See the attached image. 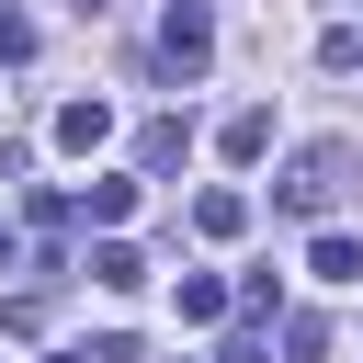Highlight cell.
Wrapping results in <instances>:
<instances>
[{
    "label": "cell",
    "instance_id": "9a60e30c",
    "mask_svg": "<svg viewBox=\"0 0 363 363\" xmlns=\"http://www.w3.org/2000/svg\"><path fill=\"white\" fill-rule=\"evenodd\" d=\"M57 363H91V352H57Z\"/></svg>",
    "mask_w": 363,
    "mask_h": 363
},
{
    "label": "cell",
    "instance_id": "5b68a950",
    "mask_svg": "<svg viewBox=\"0 0 363 363\" xmlns=\"http://www.w3.org/2000/svg\"><path fill=\"white\" fill-rule=\"evenodd\" d=\"M91 284H102V295H136V284H147V261H136V250L102 227V238H91Z\"/></svg>",
    "mask_w": 363,
    "mask_h": 363
},
{
    "label": "cell",
    "instance_id": "7a4b0ae2",
    "mask_svg": "<svg viewBox=\"0 0 363 363\" xmlns=\"http://www.w3.org/2000/svg\"><path fill=\"white\" fill-rule=\"evenodd\" d=\"M204 57H216V11L204 0H170L159 11V68L170 79H204Z\"/></svg>",
    "mask_w": 363,
    "mask_h": 363
},
{
    "label": "cell",
    "instance_id": "6da1fadb",
    "mask_svg": "<svg viewBox=\"0 0 363 363\" xmlns=\"http://www.w3.org/2000/svg\"><path fill=\"white\" fill-rule=\"evenodd\" d=\"M340 182H352V136H318V147H295V159H284L272 204H284V216H329V204H340Z\"/></svg>",
    "mask_w": 363,
    "mask_h": 363
},
{
    "label": "cell",
    "instance_id": "3957f363",
    "mask_svg": "<svg viewBox=\"0 0 363 363\" xmlns=\"http://www.w3.org/2000/svg\"><path fill=\"white\" fill-rule=\"evenodd\" d=\"M182 147H193V125H182V113H159V125H136V182H159V170H182Z\"/></svg>",
    "mask_w": 363,
    "mask_h": 363
},
{
    "label": "cell",
    "instance_id": "8fae6325",
    "mask_svg": "<svg viewBox=\"0 0 363 363\" xmlns=\"http://www.w3.org/2000/svg\"><path fill=\"white\" fill-rule=\"evenodd\" d=\"M318 68H363V23H329L318 34Z\"/></svg>",
    "mask_w": 363,
    "mask_h": 363
},
{
    "label": "cell",
    "instance_id": "5bb4252c",
    "mask_svg": "<svg viewBox=\"0 0 363 363\" xmlns=\"http://www.w3.org/2000/svg\"><path fill=\"white\" fill-rule=\"evenodd\" d=\"M79 11H91V23H102V11H113V0H79Z\"/></svg>",
    "mask_w": 363,
    "mask_h": 363
},
{
    "label": "cell",
    "instance_id": "7c38bea8",
    "mask_svg": "<svg viewBox=\"0 0 363 363\" xmlns=\"http://www.w3.org/2000/svg\"><path fill=\"white\" fill-rule=\"evenodd\" d=\"M284 363H329V329H318V318H295V329H284Z\"/></svg>",
    "mask_w": 363,
    "mask_h": 363
},
{
    "label": "cell",
    "instance_id": "4fadbf2b",
    "mask_svg": "<svg viewBox=\"0 0 363 363\" xmlns=\"http://www.w3.org/2000/svg\"><path fill=\"white\" fill-rule=\"evenodd\" d=\"M23 57H34V23H23V11L0 0V68H23Z\"/></svg>",
    "mask_w": 363,
    "mask_h": 363
},
{
    "label": "cell",
    "instance_id": "277c9868",
    "mask_svg": "<svg viewBox=\"0 0 363 363\" xmlns=\"http://www.w3.org/2000/svg\"><path fill=\"white\" fill-rule=\"evenodd\" d=\"M102 136H113V102H57V147L68 159H91Z\"/></svg>",
    "mask_w": 363,
    "mask_h": 363
},
{
    "label": "cell",
    "instance_id": "30bf717a",
    "mask_svg": "<svg viewBox=\"0 0 363 363\" xmlns=\"http://www.w3.org/2000/svg\"><path fill=\"white\" fill-rule=\"evenodd\" d=\"M182 318H193V329L227 318V284H216V272H182Z\"/></svg>",
    "mask_w": 363,
    "mask_h": 363
},
{
    "label": "cell",
    "instance_id": "9c48e42d",
    "mask_svg": "<svg viewBox=\"0 0 363 363\" xmlns=\"http://www.w3.org/2000/svg\"><path fill=\"white\" fill-rule=\"evenodd\" d=\"M193 227H204V238H238V227H250V193H204Z\"/></svg>",
    "mask_w": 363,
    "mask_h": 363
},
{
    "label": "cell",
    "instance_id": "52a82bcc",
    "mask_svg": "<svg viewBox=\"0 0 363 363\" xmlns=\"http://www.w3.org/2000/svg\"><path fill=\"white\" fill-rule=\"evenodd\" d=\"M79 216H91V227H125V216H136V170H102V182L79 193Z\"/></svg>",
    "mask_w": 363,
    "mask_h": 363
},
{
    "label": "cell",
    "instance_id": "8992f818",
    "mask_svg": "<svg viewBox=\"0 0 363 363\" xmlns=\"http://www.w3.org/2000/svg\"><path fill=\"white\" fill-rule=\"evenodd\" d=\"M216 147H227L238 170H250V159H272V113H261V102H250V113H227V125H216Z\"/></svg>",
    "mask_w": 363,
    "mask_h": 363
},
{
    "label": "cell",
    "instance_id": "ba28073f",
    "mask_svg": "<svg viewBox=\"0 0 363 363\" xmlns=\"http://www.w3.org/2000/svg\"><path fill=\"white\" fill-rule=\"evenodd\" d=\"M306 272H329V284H363V238H340V227H318V250H306Z\"/></svg>",
    "mask_w": 363,
    "mask_h": 363
}]
</instances>
